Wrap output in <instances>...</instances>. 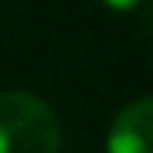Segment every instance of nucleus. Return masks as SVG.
<instances>
[{"instance_id": "1", "label": "nucleus", "mask_w": 153, "mask_h": 153, "mask_svg": "<svg viewBox=\"0 0 153 153\" xmlns=\"http://www.w3.org/2000/svg\"><path fill=\"white\" fill-rule=\"evenodd\" d=\"M56 109L28 91H0V153H59Z\"/></svg>"}, {"instance_id": "2", "label": "nucleus", "mask_w": 153, "mask_h": 153, "mask_svg": "<svg viewBox=\"0 0 153 153\" xmlns=\"http://www.w3.org/2000/svg\"><path fill=\"white\" fill-rule=\"evenodd\" d=\"M109 153H153V97H137L109 125Z\"/></svg>"}, {"instance_id": "3", "label": "nucleus", "mask_w": 153, "mask_h": 153, "mask_svg": "<svg viewBox=\"0 0 153 153\" xmlns=\"http://www.w3.org/2000/svg\"><path fill=\"white\" fill-rule=\"evenodd\" d=\"M103 3H106L109 10H116V13H128V10H137L144 0H103Z\"/></svg>"}]
</instances>
